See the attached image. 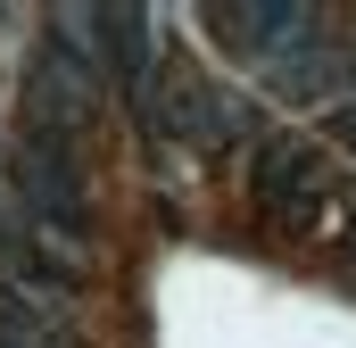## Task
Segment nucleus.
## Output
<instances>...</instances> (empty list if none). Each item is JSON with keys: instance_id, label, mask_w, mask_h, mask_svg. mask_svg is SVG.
<instances>
[{"instance_id": "nucleus-1", "label": "nucleus", "mask_w": 356, "mask_h": 348, "mask_svg": "<svg viewBox=\"0 0 356 348\" xmlns=\"http://www.w3.org/2000/svg\"><path fill=\"white\" fill-rule=\"evenodd\" d=\"M249 191H257V216H266L273 232H290V241H332V232L356 224V199L332 182V166H323L307 141H290V133H273L266 150H257Z\"/></svg>"}, {"instance_id": "nucleus-2", "label": "nucleus", "mask_w": 356, "mask_h": 348, "mask_svg": "<svg viewBox=\"0 0 356 348\" xmlns=\"http://www.w3.org/2000/svg\"><path fill=\"white\" fill-rule=\"evenodd\" d=\"M17 207L33 232H50L58 249H75L91 232V199H83V166H75V133H42L25 125V150H17Z\"/></svg>"}, {"instance_id": "nucleus-3", "label": "nucleus", "mask_w": 356, "mask_h": 348, "mask_svg": "<svg viewBox=\"0 0 356 348\" xmlns=\"http://www.w3.org/2000/svg\"><path fill=\"white\" fill-rule=\"evenodd\" d=\"M0 265H8V290H25V299H58V290H75V249H58L50 232H33L25 216L17 224H0Z\"/></svg>"}, {"instance_id": "nucleus-4", "label": "nucleus", "mask_w": 356, "mask_h": 348, "mask_svg": "<svg viewBox=\"0 0 356 348\" xmlns=\"http://www.w3.org/2000/svg\"><path fill=\"white\" fill-rule=\"evenodd\" d=\"M0 348H75V340H67V324H58L42 299L0 290Z\"/></svg>"}, {"instance_id": "nucleus-5", "label": "nucleus", "mask_w": 356, "mask_h": 348, "mask_svg": "<svg viewBox=\"0 0 356 348\" xmlns=\"http://www.w3.org/2000/svg\"><path fill=\"white\" fill-rule=\"evenodd\" d=\"M340 133H348V141H356V108H340Z\"/></svg>"}]
</instances>
